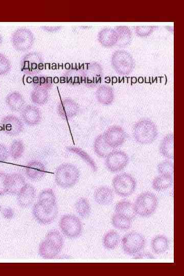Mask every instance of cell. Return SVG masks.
<instances>
[{
  "label": "cell",
  "instance_id": "22",
  "mask_svg": "<svg viewBox=\"0 0 184 276\" xmlns=\"http://www.w3.org/2000/svg\"><path fill=\"white\" fill-rule=\"evenodd\" d=\"M115 213L123 215L131 220L136 215L134 210L133 204L127 200L119 201L115 206Z\"/></svg>",
  "mask_w": 184,
  "mask_h": 276
},
{
  "label": "cell",
  "instance_id": "31",
  "mask_svg": "<svg viewBox=\"0 0 184 276\" xmlns=\"http://www.w3.org/2000/svg\"><path fill=\"white\" fill-rule=\"evenodd\" d=\"M98 100L103 104H109L113 100V94L112 90L106 86L99 87L96 92Z\"/></svg>",
  "mask_w": 184,
  "mask_h": 276
},
{
  "label": "cell",
  "instance_id": "29",
  "mask_svg": "<svg viewBox=\"0 0 184 276\" xmlns=\"http://www.w3.org/2000/svg\"><path fill=\"white\" fill-rule=\"evenodd\" d=\"M25 147L22 141L15 140L11 144L9 150V154L13 159H18L23 155Z\"/></svg>",
  "mask_w": 184,
  "mask_h": 276
},
{
  "label": "cell",
  "instance_id": "30",
  "mask_svg": "<svg viewBox=\"0 0 184 276\" xmlns=\"http://www.w3.org/2000/svg\"><path fill=\"white\" fill-rule=\"evenodd\" d=\"M119 241V234L114 230H111L104 235L103 245L108 249H113L118 246Z\"/></svg>",
  "mask_w": 184,
  "mask_h": 276
},
{
  "label": "cell",
  "instance_id": "15",
  "mask_svg": "<svg viewBox=\"0 0 184 276\" xmlns=\"http://www.w3.org/2000/svg\"><path fill=\"white\" fill-rule=\"evenodd\" d=\"M26 183L22 175L19 173L7 174L5 181L7 194L17 195Z\"/></svg>",
  "mask_w": 184,
  "mask_h": 276
},
{
  "label": "cell",
  "instance_id": "18",
  "mask_svg": "<svg viewBox=\"0 0 184 276\" xmlns=\"http://www.w3.org/2000/svg\"><path fill=\"white\" fill-rule=\"evenodd\" d=\"M79 111L77 104L70 98L61 100L57 107V112L60 117L68 119L75 116Z\"/></svg>",
  "mask_w": 184,
  "mask_h": 276
},
{
  "label": "cell",
  "instance_id": "1",
  "mask_svg": "<svg viewBox=\"0 0 184 276\" xmlns=\"http://www.w3.org/2000/svg\"><path fill=\"white\" fill-rule=\"evenodd\" d=\"M32 213L36 220L43 224H49L56 218L58 207L55 194L52 189H47L39 193Z\"/></svg>",
  "mask_w": 184,
  "mask_h": 276
},
{
  "label": "cell",
  "instance_id": "25",
  "mask_svg": "<svg viewBox=\"0 0 184 276\" xmlns=\"http://www.w3.org/2000/svg\"><path fill=\"white\" fill-rule=\"evenodd\" d=\"M169 246V242L167 237L163 235L155 236L151 241V247L153 251L157 254L166 252Z\"/></svg>",
  "mask_w": 184,
  "mask_h": 276
},
{
  "label": "cell",
  "instance_id": "36",
  "mask_svg": "<svg viewBox=\"0 0 184 276\" xmlns=\"http://www.w3.org/2000/svg\"><path fill=\"white\" fill-rule=\"evenodd\" d=\"M0 212L2 216L8 220L12 219L14 216V211L10 207H3L0 206Z\"/></svg>",
  "mask_w": 184,
  "mask_h": 276
},
{
  "label": "cell",
  "instance_id": "33",
  "mask_svg": "<svg viewBox=\"0 0 184 276\" xmlns=\"http://www.w3.org/2000/svg\"><path fill=\"white\" fill-rule=\"evenodd\" d=\"M158 173L161 175L173 176L174 165L173 162L166 159L159 163L157 166Z\"/></svg>",
  "mask_w": 184,
  "mask_h": 276
},
{
  "label": "cell",
  "instance_id": "2",
  "mask_svg": "<svg viewBox=\"0 0 184 276\" xmlns=\"http://www.w3.org/2000/svg\"><path fill=\"white\" fill-rule=\"evenodd\" d=\"M63 244L64 239L61 233L56 229H52L47 234L40 243L39 254L44 259H53L60 252Z\"/></svg>",
  "mask_w": 184,
  "mask_h": 276
},
{
  "label": "cell",
  "instance_id": "37",
  "mask_svg": "<svg viewBox=\"0 0 184 276\" xmlns=\"http://www.w3.org/2000/svg\"><path fill=\"white\" fill-rule=\"evenodd\" d=\"M6 175V173L0 172V196L7 194L5 184Z\"/></svg>",
  "mask_w": 184,
  "mask_h": 276
},
{
  "label": "cell",
  "instance_id": "23",
  "mask_svg": "<svg viewBox=\"0 0 184 276\" xmlns=\"http://www.w3.org/2000/svg\"><path fill=\"white\" fill-rule=\"evenodd\" d=\"M94 150L96 154L101 158H105L113 150L104 141L103 134L98 135L94 142Z\"/></svg>",
  "mask_w": 184,
  "mask_h": 276
},
{
  "label": "cell",
  "instance_id": "14",
  "mask_svg": "<svg viewBox=\"0 0 184 276\" xmlns=\"http://www.w3.org/2000/svg\"><path fill=\"white\" fill-rule=\"evenodd\" d=\"M22 120L30 126L38 125L41 121L42 114L39 108L33 105H27L20 111Z\"/></svg>",
  "mask_w": 184,
  "mask_h": 276
},
{
  "label": "cell",
  "instance_id": "4",
  "mask_svg": "<svg viewBox=\"0 0 184 276\" xmlns=\"http://www.w3.org/2000/svg\"><path fill=\"white\" fill-rule=\"evenodd\" d=\"M78 168L71 163H63L57 168L55 174V181L61 188L67 189L74 186L80 178Z\"/></svg>",
  "mask_w": 184,
  "mask_h": 276
},
{
  "label": "cell",
  "instance_id": "9",
  "mask_svg": "<svg viewBox=\"0 0 184 276\" xmlns=\"http://www.w3.org/2000/svg\"><path fill=\"white\" fill-rule=\"evenodd\" d=\"M43 59L38 52H32L24 55L20 60L21 71L30 75H36L42 70Z\"/></svg>",
  "mask_w": 184,
  "mask_h": 276
},
{
  "label": "cell",
  "instance_id": "21",
  "mask_svg": "<svg viewBox=\"0 0 184 276\" xmlns=\"http://www.w3.org/2000/svg\"><path fill=\"white\" fill-rule=\"evenodd\" d=\"M94 197L98 204L104 205H108L113 200V191L108 187L101 186L95 191Z\"/></svg>",
  "mask_w": 184,
  "mask_h": 276
},
{
  "label": "cell",
  "instance_id": "12",
  "mask_svg": "<svg viewBox=\"0 0 184 276\" xmlns=\"http://www.w3.org/2000/svg\"><path fill=\"white\" fill-rule=\"evenodd\" d=\"M103 135L107 145L112 149L122 145L127 137L124 129L118 125L110 126L104 132Z\"/></svg>",
  "mask_w": 184,
  "mask_h": 276
},
{
  "label": "cell",
  "instance_id": "17",
  "mask_svg": "<svg viewBox=\"0 0 184 276\" xmlns=\"http://www.w3.org/2000/svg\"><path fill=\"white\" fill-rule=\"evenodd\" d=\"M17 195L19 205L23 208H28L31 206L34 202L36 191L32 185L26 183Z\"/></svg>",
  "mask_w": 184,
  "mask_h": 276
},
{
  "label": "cell",
  "instance_id": "8",
  "mask_svg": "<svg viewBox=\"0 0 184 276\" xmlns=\"http://www.w3.org/2000/svg\"><path fill=\"white\" fill-rule=\"evenodd\" d=\"M34 36L28 28H19L12 34L11 42L13 47L19 52H25L33 45Z\"/></svg>",
  "mask_w": 184,
  "mask_h": 276
},
{
  "label": "cell",
  "instance_id": "35",
  "mask_svg": "<svg viewBox=\"0 0 184 276\" xmlns=\"http://www.w3.org/2000/svg\"><path fill=\"white\" fill-rule=\"evenodd\" d=\"M11 64L9 59L0 53V76L7 74L10 71Z\"/></svg>",
  "mask_w": 184,
  "mask_h": 276
},
{
  "label": "cell",
  "instance_id": "13",
  "mask_svg": "<svg viewBox=\"0 0 184 276\" xmlns=\"http://www.w3.org/2000/svg\"><path fill=\"white\" fill-rule=\"evenodd\" d=\"M1 126L5 133L12 136L18 135L24 129L21 120L12 114L3 117L1 120Z\"/></svg>",
  "mask_w": 184,
  "mask_h": 276
},
{
  "label": "cell",
  "instance_id": "38",
  "mask_svg": "<svg viewBox=\"0 0 184 276\" xmlns=\"http://www.w3.org/2000/svg\"><path fill=\"white\" fill-rule=\"evenodd\" d=\"M9 156V150L7 147L4 144L0 143V162L7 160Z\"/></svg>",
  "mask_w": 184,
  "mask_h": 276
},
{
  "label": "cell",
  "instance_id": "41",
  "mask_svg": "<svg viewBox=\"0 0 184 276\" xmlns=\"http://www.w3.org/2000/svg\"><path fill=\"white\" fill-rule=\"evenodd\" d=\"M2 41H3V38H2V36H1V35L0 34V45L2 44Z\"/></svg>",
  "mask_w": 184,
  "mask_h": 276
},
{
  "label": "cell",
  "instance_id": "28",
  "mask_svg": "<svg viewBox=\"0 0 184 276\" xmlns=\"http://www.w3.org/2000/svg\"><path fill=\"white\" fill-rule=\"evenodd\" d=\"M112 223L117 229L127 230L131 226V220L123 215L115 213L112 217Z\"/></svg>",
  "mask_w": 184,
  "mask_h": 276
},
{
  "label": "cell",
  "instance_id": "5",
  "mask_svg": "<svg viewBox=\"0 0 184 276\" xmlns=\"http://www.w3.org/2000/svg\"><path fill=\"white\" fill-rule=\"evenodd\" d=\"M158 204L156 196L150 192L140 194L133 204L136 214L141 217H147L152 215L156 210Z\"/></svg>",
  "mask_w": 184,
  "mask_h": 276
},
{
  "label": "cell",
  "instance_id": "10",
  "mask_svg": "<svg viewBox=\"0 0 184 276\" xmlns=\"http://www.w3.org/2000/svg\"><path fill=\"white\" fill-rule=\"evenodd\" d=\"M122 244L126 254L130 256H135L144 249L145 239L141 234L131 232L124 236L122 240Z\"/></svg>",
  "mask_w": 184,
  "mask_h": 276
},
{
  "label": "cell",
  "instance_id": "6",
  "mask_svg": "<svg viewBox=\"0 0 184 276\" xmlns=\"http://www.w3.org/2000/svg\"><path fill=\"white\" fill-rule=\"evenodd\" d=\"M112 185L113 190L118 195L127 197L134 192L136 182L131 174L124 172L117 175L113 178Z\"/></svg>",
  "mask_w": 184,
  "mask_h": 276
},
{
  "label": "cell",
  "instance_id": "19",
  "mask_svg": "<svg viewBox=\"0 0 184 276\" xmlns=\"http://www.w3.org/2000/svg\"><path fill=\"white\" fill-rule=\"evenodd\" d=\"M5 101L8 107L13 111H20L25 106V101L23 96L17 91H14L8 94Z\"/></svg>",
  "mask_w": 184,
  "mask_h": 276
},
{
  "label": "cell",
  "instance_id": "24",
  "mask_svg": "<svg viewBox=\"0 0 184 276\" xmlns=\"http://www.w3.org/2000/svg\"><path fill=\"white\" fill-rule=\"evenodd\" d=\"M49 98V90L41 87H34L31 93V99L35 105H43L48 101Z\"/></svg>",
  "mask_w": 184,
  "mask_h": 276
},
{
  "label": "cell",
  "instance_id": "26",
  "mask_svg": "<svg viewBox=\"0 0 184 276\" xmlns=\"http://www.w3.org/2000/svg\"><path fill=\"white\" fill-rule=\"evenodd\" d=\"M66 150L68 152L78 155L91 168L93 172H96L97 171L98 168L95 161L84 150L75 146H67L66 148Z\"/></svg>",
  "mask_w": 184,
  "mask_h": 276
},
{
  "label": "cell",
  "instance_id": "3",
  "mask_svg": "<svg viewBox=\"0 0 184 276\" xmlns=\"http://www.w3.org/2000/svg\"><path fill=\"white\" fill-rule=\"evenodd\" d=\"M133 135L137 143L143 145L150 144L156 140L158 129L152 121L143 119L140 120L134 125Z\"/></svg>",
  "mask_w": 184,
  "mask_h": 276
},
{
  "label": "cell",
  "instance_id": "16",
  "mask_svg": "<svg viewBox=\"0 0 184 276\" xmlns=\"http://www.w3.org/2000/svg\"><path fill=\"white\" fill-rule=\"evenodd\" d=\"M46 173L43 164L38 160H31L28 163L25 167V174L27 178L32 181L41 179Z\"/></svg>",
  "mask_w": 184,
  "mask_h": 276
},
{
  "label": "cell",
  "instance_id": "27",
  "mask_svg": "<svg viewBox=\"0 0 184 276\" xmlns=\"http://www.w3.org/2000/svg\"><path fill=\"white\" fill-rule=\"evenodd\" d=\"M173 182V176L160 174L153 179L152 187L157 191H161L170 188Z\"/></svg>",
  "mask_w": 184,
  "mask_h": 276
},
{
  "label": "cell",
  "instance_id": "7",
  "mask_svg": "<svg viewBox=\"0 0 184 276\" xmlns=\"http://www.w3.org/2000/svg\"><path fill=\"white\" fill-rule=\"evenodd\" d=\"M59 226L62 234L70 239L79 237L82 231L81 221L77 217L72 214L62 216L60 219Z\"/></svg>",
  "mask_w": 184,
  "mask_h": 276
},
{
  "label": "cell",
  "instance_id": "20",
  "mask_svg": "<svg viewBox=\"0 0 184 276\" xmlns=\"http://www.w3.org/2000/svg\"><path fill=\"white\" fill-rule=\"evenodd\" d=\"M159 151L160 154L168 159L174 158V134L170 133L166 134L162 140Z\"/></svg>",
  "mask_w": 184,
  "mask_h": 276
},
{
  "label": "cell",
  "instance_id": "40",
  "mask_svg": "<svg viewBox=\"0 0 184 276\" xmlns=\"http://www.w3.org/2000/svg\"><path fill=\"white\" fill-rule=\"evenodd\" d=\"M61 27H52V26H42L41 29L45 31L46 32L54 33L56 32L59 29H60Z\"/></svg>",
  "mask_w": 184,
  "mask_h": 276
},
{
  "label": "cell",
  "instance_id": "39",
  "mask_svg": "<svg viewBox=\"0 0 184 276\" xmlns=\"http://www.w3.org/2000/svg\"><path fill=\"white\" fill-rule=\"evenodd\" d=\"M134 259H155L153 255L149 253L140 252L138 254L134 256Z\"/></svg>",
  "mask_w": 184,
  "mask_h": 276
},
{
  "label": "cell",
  "instance_id": "32",
  "mask_svg": "<svg viewBox=\"0 0 184 276\" xmlns=\"http://www.w3.org/2000/svg\"><path fill=\"white\" fill-rule=\"evenodd\" d=\"M77 214L81 217L86 218L90 213V206L85 198L81 197L77 200L75 205Z\"/></svg>",
  "mask_w": 184,
  "mask_h": 276
},
{
  "label": "cell",
  "instance_id": "34",
  "mask_svg": "<svg viewBox=\"0 0 184 276\" xmlns=\"http://www.w3.org/2000/svg\"><path fill=\"white\" fill-rule=\"evenodd\" d=\"M33 87H44L48 90L52 86V78L49 77H35L33 79Z\"/></svg>",
  "mask_w": 184,
  "mask_h": 276
},
{
  "label": "cell",
  "instance_id": "11",
  "mask_svg": "<svg viewBox=\"0 0 184 276\" xmlns=\"http://www.w3.org/2000/svg\"><path fill=\"white\" fill-rule=\"evenodd\" d=\"M129 158L124 151L112 150L105 157V164L111 172L116 173L123 170L128 165Z\"/></svg>",
  "mask_w": 184,
  "mask_h": 276
}]
</instances>
